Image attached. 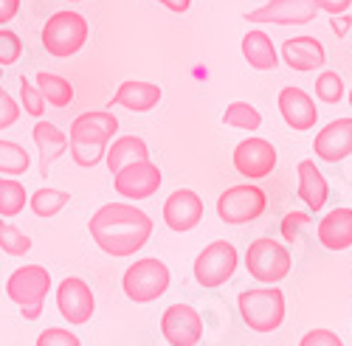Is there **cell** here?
Masks as SVG:
<instances>
[{
    "label": "cell",
    "instance_id": "1",
    "mask_svg": "<svg viewBox=\"0 0 352 346\" xmlns=\"http://www.w3.org/2000/svg\"><path fill=\"white\" fill-rule=\"evenodd\" d=\"M91 237L94 242L110 253V256H130L135 251H141L153 234V220L146 217L138 206H127V203H107L102 206L91 222Z\"/></svg>",
    "mask_w": 352,
    "mask_h": 346
},
{
    "label": "cell",
    "instance_id": "2",
    "mask_svg": "<svg viewBox=\"0 0 352 346\" xmlns=\"http://www.w3.org/2000/svg\"><path fill=\"white\" fill-rule=\"evenodd\" d=\"M116 130H119V119L107 110L76 115L68 135V150L74 163L82 169H94L107 155V143L116 135Z\"/></svg>",
    "mask_w": 352,
    "mask_h": 346
},
{
    "label": "cell",
    "instance_id": "3",
    "mask_svg": "<svg viewBox=\"0 0 352 346\" xmlns=\"http://www.w3.org/2000/svg\"><path fill=\"white\" fill-rule=\"evenodd\" d=\"M48 290H51V273L43 265H23L6 281V296L20 307L25 321H37L43 315Z\"/></svg>",
    "mask_w": 352,
    "mask_h": 346
},
{
    "label": "cell",
    "instance_id": "4",
    "mask_svg": "<svg viewBox=\"0 0 352 346\" xmlns=\"http://www.w3.org/2000/svg\"><path fill=\"white\" fill-rule=\"evenodd\" d=\"M243 321L254 332H274L285 321V293L279 287H256V290H245L237 299Z\"/></svg>",
    "mask_w": 352,
    "mask_h": 346
},
{
    "label": "cell",
    "instance_id": "5",
    "mask_svg": "<svg viewBox=\"0 0 352 346\" xmlns=\"http://www.w3.org/2000/svg\"><path fill=\"white\" fill-rule=\"evenodd\" d=\"M87 43V20L76 12H56L43 25V45L56 60H68Z\"/></svg>",
    "mask_w": 352,
    "mask_h": 346
},
{
    "label": "cell",
    "instance_id": "6",
    "mask_svg": "<svg viewBox=\"0 0 352 346\" xmlns=\"http://www.w3.org/2000/svg\"><path fill=\"white\" fill-rule=\"evenodd\" d=\"M122 287L130 301L135 304H150L155 299H161L169 287V268L161 262V259H138L135 265H130L124 270Z\"/></svg>",
    "mask_w": 352,
    "mask_h": 346
},
{
    "label": "cell",
    "instance_id": "7",
    "mask_svg": "<svg viewBox=\"0 0 352 346\" xmlns=\"http://www.w3.org/2000/svg\"><path fill=\"white\" fill-rule=\"evenodd\" d=\"M290 265H293V259H290V251L276 242V240H268V237H259L248 245L245 251V268L248 273L262 281V284H276L282 281L287 273H290Z\"/></svg>",
    "mask_w": 352,
    "mask_h": 346
},
{
    "label": "cell",
    "instance_id": "8",
    "mask_svg": "<svg viewBox=\"0 0 352 346\" xmlns=\"http://www.w3.org/2000/svg\"><path fill=\"white\" fill-rule=\"evenodd\" d=\"M234 270H237V248L226 240L206 245L195 259V281L209 290L223 287L234 276Z\"/></svg>",
    "mask_w": 352,
    "mask_h": 346
},
{
    "label": "cell",
    "instance_id": "9",
    "mask_svg": "<svg viewBox=\"0 0 352 346\" xmlns=\"http://www.w3.org/2000/svg\"><path fill=\"white\" fill-rule=\"evenodd\" d=\"M265 192L254 183H240V186H231L220 194L217 200V217L228 225H243L251 222L256 217H262L265 211Z\"/></svg>",
    "mask_w": 352,
    "mask_h": 346
},
{
    "label": "cell",
    "instance_id": "10",
    "mask_svg": "<svg viewBox=\"0 0 352 346\" xmlns=\"http://www.w3.org/2000/svg\"><path fill=\"white\" fill-rule=\"evenodd\" d=\"M113 186L127 200H146L161 189V169L150 158L127 163L113 175Z\"/></svg>",
    "mask_w": 352,
    "mask_h": 346
},
{
    "label": "cell",
    "instance_id": "11",
    "mask_svg": "<svg viewBox=\"0 0 352 346\" xmlns=\"http://www.w3.org/2000/svg\"><path fill=\"white\" fill-rule=\"evenodd\" d=\"M56 307H60L63 319L68 324L79 327V324H87L94 319L96 299H94V290L79 276H68L60 281V287H56Z\"/></svg>",
    "mask_w": 352,
    "mask_h": 346
},
{
    "label": "cell",
    "instance_id": "12",
    "mask_svg": "<svg viewBox=\"0 0 352 346\" xmlns=\"http://www.w3.org/2000/svg\"><path fill=\"white\" fill-rule=\"evenodd\" d=\"M276 166V150L265 138H245L234 150V169L248 181L268 178Z\"/></svg>",
    "mask_w": 352,
    "mask_h": 346
},
{
    "label": "cell",
    "instance_id": "13",
    "mask_svg": "<svg viewBox=\"0 0 352 346\" xmlns=\"http://www.w3.org/2000/svg\"><path fill=\"white\" fill-rule=\"evenodd\" d=\"M161 332L172 346H195L203 338V319L189 304H172L161 315Z\"/></svg>",
    "mask_w": 352,
    "mask_h": 346
},
{
    "label": "cell",
    "instance_id": "14",
    "mask_svg": "<svg viewBox=\"0 0 352 346\" xmlns=\"http://www.w3.org/2000/svg\"><path fill=\"white\" fill-rule=\"evenodd\" d=\"M318 6L313 0H271L245 14L248 23H276V25H305L316 20Z\"/></svg>",
    "mask_w": 352,
    "mask_h": 346
},
{
    "label": "cell",
    "instance_id": "15",
    "mask_svg": "<svg viewBox=\"0 0 352 346\" xmlns=\"http://www.w3.org/2000/svg\"><path fill=\"white\" fill-rule=\"evenodd\" d=\"M203 220V200L197 197V192L192 189H178L166 197L164 203V222L184 234V231L197 228V222Z\"/></svg>",
    "mask_w": 352,
    "mask_h": 346
},
{
    "label": "cell",
    "instance_id": "16",
    "mask_svg": "<svg viewBox=\"0 0 352 346\" xmlns=\"http://www.w3.org/2000/svg\"><path fill=\"white\" fill-rule=\"evenodd\" d=\"M316 158L327 161V163H338L344 158L352 155V119H336L321 130L313 141Z\"/></svg>",
    "mask_w": 352,
    "mask_h": 346
},
{
    "label": "cell",
    "instance_id": "17",
    "mask_svg": "<svg viewBox=\"0 0 352 346\" xmlns=\"http://www.w3.org/2000/svg\"><path fill=\"white\" fill-rule=\"evenodd\" d=\"M279 113L290 130L296 132H307L310 127H316L318 122V110L316 102L310 99V93H305L302 88H285L279 93Z\"/></svg>",
    "mask_w": 352,
    "mask_h": 346
},
{
    "label": "cell",
    "instance_id": "18",
    "mask_svg": "<svg viewBox=\"0 0 352 346\" xmlns=\"http://www.w3.org/2000/svg\"><path fill=\"white\" fill-rule=\"evenodd\" d=\"M282 60L293 71L310 73L327 62V51L316 37H293V40H285L282 45Z\"/></svg>",
    "mask_w": 352,
    "mask_h": 346
},
{
    "label": "cell",
    "instance_id": "19",
    "mask_svg": "<svg viewBox=\"0 0 352 346\" xmlns=\"http://www.w3.org/2000/svg\"><path fill=\"white\" fill-rule=\"evenodd\" d=\"M32 135H34L37 152H40V175L48 181L51 163L68 150V135L60 127H56V124H51V122H37Z\"/></svg>",
    "mask_w": 352,
    "mask_h": 346
},
{
    "label": "cell",
    "instance_id": "20",
    "mask_svg": "<svg viewBox=\"0 0 352 346\" xmlns=\"http://www.w3.org/2000/svg\"><path fill=\"white\" fill-rule=\"evenodd\" d=\"M161 102V88L153 82H135V79H127L119 84V91L110 99V104H119V107H127L133 113H146L153 110L155 104Z\"/></svg>",
    "mask_w": 352,
    "mask_h": 346
},
{
    "label": "cell",
    "instance_id": "21",
    "mask_svg": "<svg viewBox=\"0 0 352 346\" xmlns=\"http://www.w3.org/2000/svg\"><path fill=\"white\" fill-rule=\"evenodd\" d=\"M318 242L327 251H346L352 245V209H333L321 220Z\"/></svg>",
    "mask_w": 352,
    "mask_h": 346
},
{
    "label": "cell",
    "instance_id": "22",
    "mask_svg": "<svg viewBox=\"0 0 352 346\" xmlns=\"http://www.w3.org/2000/svg\"><path fill=\"white\" fill-rule=\"evenodd\" d=\"M296 194L305 200V206L310 211H321L330 197V186L327 178L321 175V169L313 161H299V189Z\"/></svg>",
    "mask_w": 352,
    "mask_h": 346
},
{
    "label": "cell",
    "instance_id": "23",
    "mask_svg": "<svg viewBox=\"0 0 352 346\" xmlns=\"http://www.w3.org/2000/svg\"><path fill=\"white\" fill-rule=\"evenodd\" d=\"M243 56L248 60V65L256 68V71H274L279 65L274 40L265 32H259V28H254V32H248L243 37Z\"/></svg>",
    "mask_w": 352,
    "mask_h": 346
},
{
    "label": "cell",
    "instance_id": "24",
    "mask_svg": "<svg viewBox=\"0 0 352 346\" xmlns=\"http://www.w3.org/2000/svg\"><path fill=\"white\" fill-rule=\"evenodd\" d=\"M150 158V150H146L144 138L138 135H124V138H116L113 147H107V155H104V163L110 169V175H116L122 166L127 163H135V161H146Z\"/></svg>",
    "mask_w": 352,
    "mask_h": 346
},
{
    "label": "cell",
    "instance_id": "25",
    "mask_svg": "<svg viewBox=\"0 0 352 346\" xmlns=\"http://www.w3.org/2000/svg\"><path fill=\"white\" fill-rule=\"evenodd\" d=\"M37 91L43 93V99L51 104V107H68L74 102V88L71 82L56 76V73H45L40 71L37 73Z\"/></svg>",
    "mask_w": 352,
    "mask_h": 346
},
{
    "label": "cell",
    "instance_id": "26",
    "mask_svg": "<svg viewBox=\"0 0 352 346\" xmlns=\"http://www.w3.org/2000/svg\"><path fill=\"white\" fill-rule=\"evenodd\" d=\"M68 203H71V194L68 192H60V189H51V186L34 192L32 200H28V206H32V211L37 217H56Z\"/></svg>",
    "mask_w": 352,
    "mask_h": 346
},
{
    "label": "cell",
    "instance_id": "27",
    "mask_svg": "<svg viewBox=\"0 0 352 346\" xmlns=\"http://www.w3.org/2000/svg\"><path fill=\"white\" fill-rule=\"evenodd\" d=\"M223 124H228V127H234V130H248V132H254V130H259V124H262V115H259V110H256L254 104H248V102H231V104L226 107V113H223Z\"/></svg>",
    "mask_w": 352,
    "mask_h": 346
},
{
    "label": "cell",
    "instance_id": "28",
    "mask_svg": "<svg viewBox=\"0 0 352 346\" xmlns=\"http://www.w3.org/2000/svg\"><path fill=\"white\" fill-rule=\"evenodd\" d=\"M28 203V194L23 183L12 178H0V217H17Z\"/></svg>",
    "mask_w": 352,
    "mask_h": 346
},
{
    "label": "cell",
    "instance_id": "29",
    "mask_svg": "<svg viewBox=\"0 0 352 346\" xmlns=\"http://www.w3.org/2000/svg\"><path fill=\"white\" fill-rule=\"evenodd\" d=\"M28 163H32V158H28V152L20 147V143L14 141H0V175H23V172L28 169Z\"/></svg>",
    "mask_w": 352,
    "mask_h": 346
},
{
    "label": "cell",
    "instance_id": "30",
    "mask_svg": "<svg viewBox=\"0 0 352 346\" xmlns=\"http://www.w3.org/2000/svg\"><path fill=\"white\" fill-rule=\"evenodd\" d=\"M0 251H6L9 256H25L32 251V237H25L17 225L0 220Z\"/></svg>",
    "mask_w": 352,
    "mask_h": 346
},
{
    "label": "cell",
    "instance_id": "31",
    "mask_svg": "<svg viewBox=\"0 0 352 346\" xmlns=\"http://www.w3.org/2000/svg\"><path fill=\"white\" fill-rule=\"evenodd\" d=\"M316 96L324 104H338L344 99V79L336 71H324L316 79Z\"/></svg>",
    "mask_w": 352,
    "mask_h": 346
},
{
    "label": "cell",
    "instance_id": "32",
    "mask_svg": "<svg viewBox=\"0 0 352 346\" xmlns=\"http://www.w3.org/2000/svg\"><path fill=\"white\" fill-rule=\"evenodd\" d=\"M20 99H23V110L28 115H34V119H40V115L45 113V99L43 93L37 91V84H32L25 76H20Z\"/></svg>",
    "mask_w": 352,
    "mask_h": 346
},
{
    "label": "cell",
    "instance_id": "33",
    "mask_svg": "<svg viewBox=\"0 0 352 346\" xmlns=\"http://www.w3.org/2000/svg\"><path fill=\"white\" fill-rule=\"evenodd\" d=\"M23 54V40L9 32V28H0V68L6 65H14Z\"/></svg>",
    "mask_w": 352,
    "mask_h": 346
},
{
    "label": "cell",
    "instance_id": "34",
    "mask_svg": "<svg viewBox=\"0 0 352 346\" xmlns=\"http://www.w3.org/2000/svg\"><path fill=\"white\" fill-rule=\"evenodd\" d=\"M37 346H82V341L63 327H51L37 335Z\"/></svg>",
    "mask_w": 352,
    "mask_h": 346
},
{
    "label": "cell",
    "instance_id": "35",
    "mask_svg": "<svg viewBox=\"0 0 352 346\" xmlns=\"http://www.w3.org/2000/svg\"><path fill=\"white\" fill-rule=\"evenodd\" d=\"M307 225H310V214H305V211H290V214L282 220V237H285V242H296L299 234H302V228H307Z\"/></svg>",
    "mask_w": 352,
    "mask_h": 346
},
{
    "label": "cell",
    "instance_id": "36",
    "mask_svg": "<svg viewBox=\"0 0 352 346\" xmlns=\"http://www.w3.org/2000/svg\"><path fill=\"white\" fill-rule=\"evenodd\" d=\"M299 346H344V341L333 330H310V332H305Z\"/></svg>",
    "mask_w": 352,
    "mask_h": 346
},
{
    "label": "cell",
    "instance_id": "37",
    "mask_svg": "<svg viewBox=\"0 0 352 346\" xmlns=\"http://www.w3.org/2000/svg\"><path fill=\"white\" fill-rule=\"evenodd\" d=\"M17 119H20V104L9 93H3V96H0V130L12 127Z\"/></svg>",
    "mask_w": 352,
    "mask_h": 346
},
{
    "label": "cell",
    "instance_id": "38",
    "mask_svg": "<svg viewBox=\"0 0 352 346\" xmlns=\"http://www.w3.org/2000/svg\"><path fill=\"white\" fill-rule=\"evenodd\" d=\"M318 6V12H327V14H341L352 6V0H313Z\"/></svg>",
    "mask_w": 352,
    "mask_h": 346
},
{
    "label": "cell",
    "instance_id": "39",
    "mask_svg": "<svg viewBox=\"0 0 352 346\" xmlns=\"http://www.w3.org/2000/svg\"><path fill=\"white\" fill-rule=\"evenodd\" d=\"M330 28L336 32V37L341 40V37H346V34H349V28H352V17H349L346 12L333 14V17H330Z\"/></svg>",
    "mask_w": 352,
    "mask_h": 346
},
{
    "label": "cell",
    "instance_id": "40",
    "mask_svg": "<svg viewBox=\"0 0 352 346\" xmlns=\"http://www.w3.org/2000/svg\"><path fill=\"white\" fill-rule=\"evenodd\" d=\"M17 12H20V0H0V25L12 23Z\"/></svg>",
    "mask_w": 352,
    "mask_h": 346
},
{
    "label": "cell",
    "instance_id": "41",
    "mask_svg": "<svg viewBox=\"0 0 352 346\" xmlns=\"http://www.w3.org/2000/svg\"><path fill=\"white\" fill-rule=\"evenodd\" d=\"M161 6H166L169 12H175V14H184L189 6H192V0H158Z\"/></svg>",
    "mask_w": 352,
    "mask_h": 346
},
{
    "label": "cell",
    "instance_id": "42",
    "mask_svg": "<svg viewBox=\"0 0 352 346\" xmlns=\"http://www.w3.org/2000/svg\"><path fill=\"white\" fill-rule=\"evenodd\" d=\"M0 82H3V71H0ZM6 91H3V84H0V96H3Z\"/></svg>",
    "mask_w": 352,
    "mask_h": 346
},
{
    "label": "cell",
    "instance_id": "43",
    "mask_svg": "<svg viewBox=\"0 0 352 346\" xmlns=\"http://www.w3.org/2000/svg\"><path fill=\"white\" fill-rule=\"evenodd\" d=\"M349 104H352V91H349Z\"/></svg>",
    "mask_w": 352,
    "mask_h": 346
},
{
    "label": "cell",
    "instance_id": "44",
    "mask_svg": "<svg viewBox=\"0 0 352 346\" xmlns=\"http://www.w3.org/2000/svg\"><path fill=\"white\" fill-rule=\"evenodd\" d=\"M74 3H76V0H74Z\"/></svg>",
    "mask_w": 352,
    "mask_h": 346
}]
</instances>
